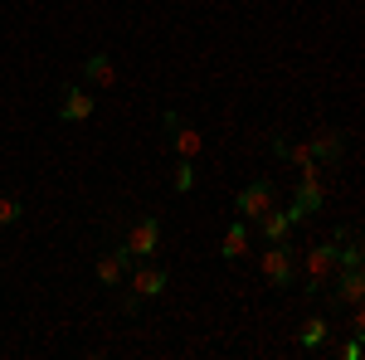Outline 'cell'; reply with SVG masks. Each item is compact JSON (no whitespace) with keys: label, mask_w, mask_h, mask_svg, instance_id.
Masks as SVG:
<instances>
[{"label":"cell","mask_w":365,"mask_h":360,"mask_svg":"<svg viewBox=\"0 0 365 360\" xmlns=\"http://www.w3.org/2000/svg\"><path fill=\"white\" fill-rule=\"evenodd\" d=\"M341 268V244L336 239H327V244H317L307 253V263H302V277H307V292H327L331 287V273Z\"/></svg>","instance_id":"1"},{"label":"cell","mask_w":365,"mask_h":360,"mask_svg":"<svg viewBox=\"0 0 365 360\" xmlns=\"http://www.w3.org/2000/svg\"><path fill=\"white\" fill-rule=\"evenodd\" d=\"M327 190H331V175H297V195H292V205H287V220L302 224L307 215H317V210L327 205Z\"/></svg>","instance_id":"2"},{"label":"cell","mask_w":365,"mask_h":360,"mask_svg":"<svg viewBox=\"0 0 365 360\" xmlns=\"http://www.w3.org/2000/svg\"><path fill=\"white\" fill-rule=\"evenodd\" d=\"M258 273L268 277L273 287H292V282H297V258H292V244H273V249H263Z\"/></svg>","instance_id":"3"},{"label":"cell","mask_w":365,"mask_h":360,"mask_svg":"<svg viewBox=\"0 0 365 360\" xmlns=\"http://www.w3.org/2000/svg\"><path fill=\"white\" fill-rule=\"evenodd\" d=\"M278 205V195H273V185L268 180H253V185H244L239 190V200H234V210H239V220L244 224H258L268 210Z\"/></svg>","instance_id":"4"},{"label":"cell","mask_w":365,"mask_h":360,"mask_svg":"<svg viewBox=\"0 0 365 360\" xmlns=\"http://www.w3.org/2000/svg\"><path fill=\"white\" fill-rule=\"evenodd\" d=\"M166 127H170V146H175L180 161H195L200 151H205V137H200L190 122H180V112H166Z\"/></svg>","instance_id":"5"},{"label":"cell","mask_w":365,"mask_h":360,"mask_svg":"<svg viewBox=\"0 0 365 360\" xmlns=\"http://www.w3.org/2000/svg\"><path fill=\"white\" fill-rule=\"evenodd\" d=\"M273 151H278L282 161H287V166H297V175H331V170L322 166V161H317V156H312V146L307 141H273Z\"/></svg>","instance_id":"6"},{"label":"cell","mask_w":365,"mask_h":360,"mask_svg":"<svg viewBox=\"0 0 365 360\" xmlns=\"http://www.w3.org/2000/svg\"><path fill=\"white\" fill-rule=\"evenodd\" d=\"M336 277V273H331ZM365 297V273L361 263H341V277H336V292H331V307H356Z\"/></svg>","instance_id":"7"},{"label":"cell","mask_w":365,"mask_h":360,"mask_svg":"<svg viewBox=\"0 0 365 360\" xmlns=\"http://www.w3.org/2000/svg\"><path fill=\"white\" fill-rule=\"evenodd\" d=\"M127 258H151V253L161 249V224L156 220H141V224H132V234H127Z\"/></svg>","instance_id":"8"},{"label":"cell","mask_w":365,"mask_h":360,"mask_svg":"<svg viewBox=\"0 0 365 360\" xmlns=\"http://www.w3.org/2000/svg\"><path fill=\"white\" fill-rule=\"evenodd\" d=\"M93 108H98V98H93L88 88H78V83L63 88V98H58V117H63V122H88Z\"/></svg>","instance_id":"9"},{"label":"cell","mask_w":365,"mask_h":360,"mask_svg":"<svg viewBox=\"0 0 365 360\" xmlns=\"http://www.w3.org/2000/svg\"><path fill=\"white\" fill-rule=\"evenodd\" d=\"M307 146H312V156H317V161H322L327 170H336L341 151H346V137H341L336 127H322V132H317V137H312Z\"/></svg>","instance_id":"10"},{"label":"cell","mask_w":365,"mask_h":360,"mask_svg":"<svg viewBox=\"0 0 365 360\" xmlns=\"http://www.w3.org/2000/svg\"><path fill=\"white\" fill-rule=\"evenodd\" d=\"M166 268H151V263H146V258H141L137 263V273H132V297H161V292H166Z\"/></svg>","instance_id":"11"},{"label":"cell","mask_w":365,"mask_h":360,"mask_svg":"<svg viewBox=\"0 0 365 360\" xmlns=\"http://www.w3.org/2000/svg\"><path fill=\"white\" fill-rule=\"evenodd\" d=\"M258 234H263L268 244H287V239H292V220H287V210H278V205H273V210L258 220Z\"/></svg>","instance_id":"12"},{"label":"cell","mask_w":365,"mask_h":360,"mask_svg":"<svg viewBox=\"0 0 365 360\" xmlns=\"http://www.w3.org/2000/svg\"><path fill=\"white\" fill-rule=\"evenodd\" d=\"M93 273H98V282H103V287H117V282L127 277V249H113V253H103Z\"/></svg>","instance_id":"13"},{"label":"cell","mask_w":365,"mask_h":360,"mask_svg":"<svg viewBox=\"0 0 365 360\" xmlns=\"http://www.w3.org/2000/svg\"><path fill=\"white\" fill-rule=\"evenodd\" d=\"M220 253H225L229 263L249 253V224H244V220H234V224L225 229V239H220Z\"/></svg>","instance_id":"14"},{"label":"cell","mask_w":365,"mask_h":360,"mask_svg":"<svg viewBox=\"0 0 365 360\" xmlns=\"http://www.w3.org/2000/svg\"><path fill=\"white\" fill-rule=\"evenodd\" d=\"M83 78H88V83H98V88H113L117 83V63L108 54H93L83 63Z\"/></svg>","instance_id":"15"},{"label":"cell","mask_w":365,"mask_h":360,"mask_svg":"<svg viewBox=\"0 0 365 360\" xmlns=\"http://www.w3.org/2000/svg\"><path fill=\"white\" fill-rule=\"evenodd\" d=\"M327 331H331L327 317H307V322H302V336H297V346H302V351H322V346H327Z\"/></svg>","instance_id":"16"},{"label":"cell","mask_w":365,"mask_h":360,"mask_svg":"<svg viewBox=\"0 0 365 360\" xmlns=\"http://www.w3.org/2000/svg\"><path fill=\"white\" fill-rule=\"evenodd\" d=\"M175 190L180 195L195 190V161H180V166H175Z\"/></svg>","instance_id":"17"},{"label":"cell","mask_w":365,"mask_h":360,"mask_svg":"<svg viewBox=\"0 0 365 360\" xmlns=\"http://www.w3.org/2000/svg\"><path fill=\"white\" fill-rule=\"evenodd\" d=\"M15 220H20V205L10 195H0V224H15Z\"/></svg>","instance_id":"18"}]
</instances>
